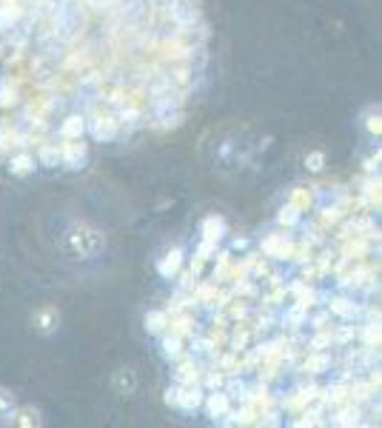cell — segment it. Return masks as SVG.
I'll use <instances>...</instances> for the list:
<instances>
[{
  "label": "cell",
  "mask_w": 382,
  "mask_h": 428,
  "mask_svg": "<svg viewBox=\"0 0 382 428\" xmlns=\"http://www.w3.org/2000/svg\"><path fill=\"white\" fill-rule=\"evenodd\" d=\"M68 246H71V251L74 254H80V257H95L100 249H103V237H100V232H95V229H89V226H74L71 232H68Z\"/></svg>",
  "instance_id": "6da1fadb"
},
{
  "label": "cell",
  "mask_w": 382,
  "mask_h": 428,
  "mask_svg": "<svg viewBox=\"0 0 382 428\" xmlns=\"http://www.w3.org/2000/svg\"><path fill=\"white\" fill-rule=\"evenodd\" d=\"M92 4H109V0H92Z\"/></svg>",
  "instance_id": "7a4b0ae2"
}]
</instances>
